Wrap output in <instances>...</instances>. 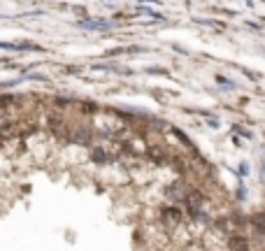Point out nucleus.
<instances>
[{
  "mask_svg": "<svg viewBox=\"0 0 265 251\" xmlns=\"http://www.w3.org/2000/svg\"><path fill=\"white\" fill-rule=\"evenodd\" d=\"M161 223L168 225V228H175L181 223V209L177 207H163L161 209Z\"/></svg>",
  "mask_w": 265,
  "mask_h": 251,
  "instance_id": "1",
  "label": "nucleus"
},
{
  "mask_svg": "<svg viewBox=\"0 0 265 251\" xmlns=\"http://www.w3.org/2000/svg\"><path fill=\"white\" fill-rule=\"evenodd\" d=\"M181 200H186V205H189V212H191V216H198L200 207L205 205V198H202L200 191H186V195H184Z\"/></svg>",
  "mask_w": 265,
  "mask_h": 251,
  "instance_id": "2",
  "label": "nucleus"
},
{
  "mask_svg": "<svg viewBox=\"0 0 265 251\" xmlns=\"http://www.w3.org/2000/svg\"><path fill=\"white\" fill-rule=\"evenodd\" d=\"M228 249L230 251H249V240L244 235H230L228 237Z\"/></svg>",
  "mask_w": 265,
  "mask_h": 251,
  "instance_id": "3",
  "label": "nucleus"
},
{
  "mask_svg": "<svg viewBox=\"0 0 265 251\" xmlns=\"http://www.w3.org/2000/svg\"><path fill=\"white\" fill-rule=\"evenodd\" d=\"M16 103H19V98H16V95H0V116L5 114L12 105H16Z\"/></svg>",
  "mask_w": 265,
  "mask_h": 251,
  "instance_id": "4",
  "label": "nucleus"
},
{
  "mask_svg": "<svg viewBox=\"0 0 265 251\" xmlns=\"http://www.w3.org/2000/svg\"><path fill=\"white\" fill-rule=\"evenodd\" d=\"M251 223H254V228H258L260 233H263V235H265V212H263V214L251 216Z\"/></svg>",
  "mask_w": 265,
  "mask_h": 251,
  "instance_id": "5",
  "label": "nucleus"
}]
</instances>
